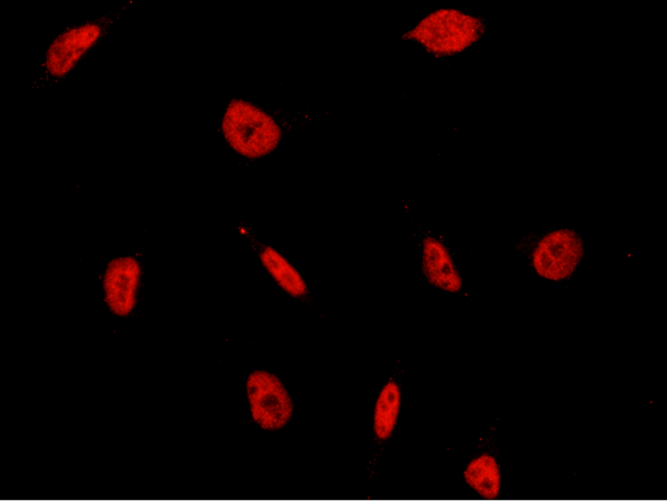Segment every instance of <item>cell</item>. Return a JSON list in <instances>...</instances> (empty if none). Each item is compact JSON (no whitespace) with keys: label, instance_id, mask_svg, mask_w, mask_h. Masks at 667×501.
<instances>
[{"label":"cell","instance_id":"6da1fadb","mask_svg":"<svg viewBox=\"0 0 667 501\" xmlns=\"http://www.w3.org/2000/svg\"><path fill=\"white\" fill-rule=\"evenodd\" d=\"M486 23L480 17L457 9H439L425 17L402 38L415 40L427 52L439 58L464 52L485 34Z\"/></svg>","mask_w":667,"mask_h":501},{"label":"cell","instance_id":"7a4b0ae2","mask_svg":"<svg viewBox=\"0 0 667 501\" xmlns=\"http://www.w3.org/2000/svg\"><path fill=\"white\" fill-rule=\"evenodd\" d=\"M222 132L229 144L248 158H260L271 152L281 136L275 120L253 104L233 99L222 119Z\"/></svg>","mask_w":667,"mask_h":501},{"label":"cell","instance_id":"3957f363","mask_svg":"<svg viewBox=\"0 0 667 501\" xmlns=\"http://www.w3.org/2000/svg\"><path fill=\"white\" fill-rule=\"evenodd\" d=\"M246 393L252 421L261 429L277 431L291 419L293 404L282 382L265 370L251 372Z\"/></svg>","mask_w":667,"mask_h":501},{"label":"cell","instance_id":"277c9868","mask_svg":"<svg viewBox=\"0 0 667 501\" xmlns=\"http://www.w3.org/2000/svg\"><path fill=\"white\" fill-rule=\"evenodd\" d=\"M584 257L581 237L561 228L546 233L536 244L531 262L538 275L561 281L571 277Z\"/></svg>","mask_w":667,"mask_h":501},{"label":"cell","instance_id":"5b68a950","mask_svg":"<svg viewBox=\"0 0 667 501\" xmlns=\"http://www.w3.org/2000/svg\"><path fill=\"white\" fill-rule=\"evenodd\" d=\"M141 277L139 262L132 257L112 259L103 273L104 302L111 313L127 317L136 305V292Z\"/></svg>","mask_w":667,"mask_h":501},{"label":"cell","instance_id":"8992f818","mask_svg":"<svg viewBox=\"0 0 667 501\" xmlns=\"http://www.w3.org/2000/svg\"><path fill=\"white\" fill-rule=\"evenodd\" d=\"M100 34L101 27L92 22L71 28L59 34L46 54L48 71L54 77L67 74Z\"/></svg>","mask_w":667,"mask_h":501},{"label":"cell","instance_id":"52a82bcc","mask_svg":"<svg viewBox=\"0 0 667 501\" xmlns=\"http://www.w3.org/2000/svg\"><path fill=\"white\" fill-rule=\"evenodd\" d=\"M421 267L432 285L451 293L461 289V279L452 259L447 248L436 238H425Z\"/></svg>","mask_w":667,"mask_h":501},{"label":"cell","instance_id":"ba28073f","mask_svg":"<svg viewBox=\"0 0 667 501\" xmlns=\"http://www.w3.org/2000/svg\"><path fill=\"white\" fill-rule=\"evenodd\" d=\"M464 480L478 495L494 500L500 493V471L497 460L490 454H480L468 462Z\"/></svg>","mask_w":667,"mask_h":501},{"label":"cell","instance_id":"9c48e42d","mask_svg":"<svg viewBox=\"0 0 667 501\" xmlns=\"http://www.w3.org/2000/svg\"><path fill=\"white\" fill-rule=\"evenodd\" d=\"M400 408L398 384L389 380L381 389L374 410V432L378 440H387L394 432Z\"/></svg>","mask_w":667,"mask_h":501},{"label":"cell","instance_id":"30bf717a","mask_svg":"<svg viewBox=\"0 0 667 501\" xmlns=\"http://www.w3.org/2000/svg\"><path fill=\"white\" fill-rule=\"evenodd\" d=\"M262 264L276 282L292 297H302L308 290L298 271L270 247L260 253Z\"/></svg>","mask_w":667,"mask_h":501}]
</instances>
